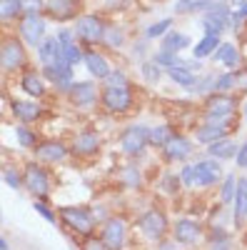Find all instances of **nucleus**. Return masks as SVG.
Here are the masks:
<instances>
[{"label": "nucleus", "mask_w": 247, "mask_h": 250, "mask_svg": "<svg viewBox=\"0 0 247 250\" xmlns=\"http://www.w3.org/2000/svg\"><path fill=\"white\" fill-rule=\"evenodd\" d=\"M82 65H85L88 75L97 83L108 80V75L113 73V65L110 60L105 58V53H100L97 48H85V60H82Z\"/></svg>", "instance_id": "obj_22"}, {"label": "nucleus", "mask_w": 247, "mask_h": 250, "mask_svg": "<svg viewBox=\"0 0 247 250\" xmlns=\"http://www.w3.org/2000/svg\"><path fill=\"white\" fill-rule=\"evenodd\" d=\"M172 25H175V20H172V18H160L157 23H150V25L145 28V38H148V40L165 38V35L172 30Z\"/></svg>", "instance_id": "obj_40"}, {"label": "nucleus", "mask_w": 247, "mask_h": 250, "mask_svg": "<svg viewBox=\"0 0 247 250\" xmlns=\"http://www.w3.org/2000/svg\"><path fill=\"white\" fill-rule=\"evenodd\" d=\"M0 250H10V243H8V238H0Z\"/></svg>", "instance_id": "obj_52"}, {"label": "nucleus", "mask_w": 247, "mask_h": 250, "mask_svg": "<svg viewBox=\"0 0 247 250\" xmlns=\"http://www.w3.org/2000/svg\"><path fill=\"white\" fill-rule=\"evenodd\" d=\"M180 178H182V185L188 190H210V188L220 185V180L225 178L222 160L200 158L197 163H182Z\"/></svg>", "instance_id": "obj_1"}, {"label": "nucleus", "mask_w": 247, "mask_h": 250, "mask_svg": "<svg viewBox=\"0 0 247 250\" xmlns=\"http://www.w3.org/2000/svg\"><path fill=\"white\" fill-rule=\"evenodd\" d=\"M200 13V0H175V15H195Z\"/></svg>", "instance_id": "obj_43"}, {"label": "nucleus", "mask_w": 247, "mask_h": 250, "mask_svg": "<svg viewBox=\"0 0 247 250\" xmlns=\"http://www.w3.org/2000/svg\"><path fill=\"white\" fill-rule=\"evenodd\" d=\"M245 25H247V23H245Z\"/></svg>", "instance_id": "obj_56"}, {"label": "nucleus", "mask_w": 247, "mask_h": 250, "mask_svg": "<svg viewBox=\"0 0 247 250\" xmlns=\"http://www.w3.org/2000/svg\"><path fill=\"white\" fill-rule=\"evenodd\" d=\"M157 188L165 193V195H170V198H175L180 190H182V178H180V173H172V170H168V173H162V178L157 180Z\"/></svg>", "instance_id": "obj_38"}, {"label": "nucleus", "mask_w": 247, "mask_h": 250, "mask_svg": "<svg viewBox=\"0 0 247 250\" xmlns=\"http://www.w3.org/2000/svg\"><path fill=\"white\" fill-rule=\"evenodd\" d=\"M117 180H120L122 188H128V190H142V185H145V183H142L145 175H142L140 165L135 160H128L125 165H122L120 173H117Z\"/></svg>", "instance_id": "obj_27"}, {"label": "nucleus", "mask_w": 247, "mask_h": 250, "mask_svg": "<svg viewBox=\"0 0 247 250\" xmlns=\"http://www.w3.org/2000/svg\"><path fill=\"white\" fill-rule=\"evenodd\" d=\"M100 150H102V135L95 128H82L80 133H75V138L70 143L73 158H80V160L95 158Z\"/></svg>", "instance_id": "obj_20"}, {"label": "nucleus", "mask_w": 247, "mask_h": 250, "mask_svg": "<svg viewBox=\"0 0 247 250\" xmlns=\"http://www.w3.org/2000/svg\"><path fill=\"white\" fill-rule=\"evenodd\" d=\"M15 138H18V143H20V148H28V150H33L35 145L40 143L38 130L33 128V125H23V123L15 125Z\"/></svg>", "instance_id": "obj_37"}, {"label": "nucleus", "mask_w": 247, "mask_h": 250, "mask_svg": "<svg viewBox=\"0 0 247 250\" xmlns=\"http://www.w3.org/2000/svg\"><path fill=\"white\" fill-rule=\"evenodd\" d=\"M140 78L148 83V85H157V83L165 78V68H160L152 58L140 60Z\"/></svg>", "instance_id": "obj_35"}, {"label": "nucleus", "mask_w": 247, "mask_h": 250, "mask_svg": "<svg viewBox=\"0 0 247 250\" xmlns=\"http://www.w3.org/2000/svg\"><path fill=\"white\" fill-rule=\"evenodd\" d=\"M237 188H240V175H235V173L225 175V178L220 180V205L232 208L235 195H237Z\"/></svg>", "instance_id": "obj_33"}, {"label": "nucleus", "mask_w": 247, "mask_h": 250, "mask_svg": "<svg viewBox=\"0 0 247 250\" xmlns=\"http://www.w3.org/2000/svg\"><path fill=\"white\" fill-rule=\"evenodd\" d=\"M65 100L75 110H93L100 105V85L97 80H75L73 88L65 93Z\"/></svg>", "instance_id": "obj_11"}, {"label": "nucleus", "mask_w": 247, "mask_h": 250, "mask_svg": "<svg viewBox=\"0 0 247 250\" xmlns=\"http://www.w3.org/2000/svg\"><path fill=\"white\" fill-rule=\"evenodd\" d=\"M102 45L108 50H122L128 45V35L122 30V25H115V23H108V30H105V40H102Z\"/></svg>", "instance_id": "obj_34"}, {"label": "nucleus", "mask_w": 247, "mask_h": 250, "mask_svg": "<svg viewBox=\"0 0 247 250\" xmlns=\"http://www.w3.org/2000/svg\"><path fill=\"white\" fill-rule=\"evenodd\" d=\"M20 90L25 93V98H35V100H43L48 95V80L43 75V70H35V68H28L20 73V80H18Z\"/></svg>", "instance_id": "obj_21"}, {"label": "nucleus", "mask_w": 247, "mask_h": 250, "mask_svg": "<svg viewBox=\"0 0 247 250\" xmlns=\"http://www.w3.org/2000/svg\"><path fill=\"white\" fill-rule=\"evenodd\" d=\"M212 62L222 65L225 70H242L245 68V58H242L240 48L235 43H230V40H222L220 43V48L212 55Z\"/></svg>", "instance_id": "obj_24"}, {"label": "nucleus", "mask_w": 247, "mask_h": 250, "mask_svg": "<svg viewBox=\"0 0 247 250\" xmlns=\"http://www.w3.org/2000/svg\"><path fill=\"white\" fill-rule=\"evenodd\" d=\"M205 238H208V230H205V225H202L197 218L182 215V218H177L175 225H172V240H175L180 248H195V245H200Z\"/></svg>", "instance_id": "obj_12"}, {"label": "nucleus", "mask_w": 247, "mask_h": 250, "mask_svg": "<svg viewBox=\"0 0 247 250\" xmlns=\"http://www.w3.org/2000/svg\"><path fill=\"white\" fill-rule=\"evenodd\" d=\"M57 218H60V225H63L68 233L77 235V238L93 235L95 228H97L95 210L88 208V205H63L57 210Z\"/></svg>", "instance_id": "obj_3"}, {"label": "nucleus", "mask_w": 247, "mask_h": 250, "mask_svg": "<svg viewBox=\"0 0 247 250\" xmlns=\"http://www.w3.org/2000/svg\"><path fill=\"white\" fill-rule=\"evenodd\" d=\"M245 250H247V243H245Z\"/></svg>", "instance_id": "obj_55"}, {"label": "nucleus", "mask_w": 247, "mask_h": 250, "mask_svg": "<svg viewBox=\"0 0 247 250\" xmlns=\"http://www.w3.org/2000/svg\"><path fill=\"white\" fill-rule=\"evenodd\" d=\"M165 75H168V80H172L177 88L188 90V93H195L197 83H200V75H197L192 68H188V65H177V68H170V70H165Z\"/></svg>", "instance_id": "obj_26"}, {"label": "nucleus", "mask_w": 247, "mask_h": 250, "mask_svg": "<svg viewBox=\"0 0 247 250\" xmlns=\"http://www.w3.org/2000/svg\"><path fill=\"white\" fill-rule=\"evenodd\" d=\"M240 98L235 93H210L202 98V118H228L237 115Z\"/></svg>", "instance_id": "obj_13"}, {"label": "nucleus", "mask_w": 247, "mask_h": 250, "mask_svg": "<svg viewBox=\"0 0 247 250\" xmlns=\"http://www.w3.org/2000/svg\"><path fill=\"white\" fill-rule=\"evenodd\" d=\"M160 48L162 50H170V53H182V50H188L192 48V40L188 33H180V30H170L168 35H165L160 40Z\"/></svg>", "instance_id": "obj_31"}, {"label": "nucleus", "mask_w": 247, "mask_h": 250, "mask_svg": "<svg viewBox=\"0 0 247 250\" xmlns=\"http://www.w3.org/2000/svg\"><path fill=\"white\" fill-rule=\"evenodd\" d=\"M97 235L102 238V243L110 250H125V245H128V220L122 215H108L100 223Z\"/></svg>", "instance_id": "obj_16"}, {"label": "nucleus", "mask_w": 247, "mask_h": 250, "mask_svg": "<svg viewBox=\"0 0 247 250\" xmlns=\"http://www.w3.org/2000/svg\"><path fill=\"white\" fill-rule=\"evenodd\" d=\"M128 83H130L128 73L120 70V68H115V70L108 75V80H102V85H128Z\"/></svg>", "instance_id": "obj_45"}, {"label": "nucleus", "mask_w": 247, "mask_h": 250, "mask_svg": "<svg viewBox=\"0 0 247 250\" xmlns=\"http://www.w3.org/2000/svg\"><path fill=\"white\" fill-rule=\"evenodd\" d=\"M25 15V8L20 0H0V20L3 25H18V20Z\"/></svg>", "instance_id": "obj_32"}, {"label": "nucleus", "mask_w": 247, "mask_h": 250, "mask_svg": "<svg viewBox=\"0 0 247 250\" xmlns=\"http://www.w3.org/2000/svg\"><path fill=\"white\" fill-rule=\"evenodd\" d=\"M135 228H137V233L145 238V240H150V243L157 245L160 240H165V238H168V233H170V218H168V213H165L160 205H150L148 210H142L135 218Z\"/></svg>", "instance_id": "obj_5"}, {"label": "nucleus", "mask_w": 247, "mask_h": 250, "mask_svg": "<svg viewBox=\"0 0 247 250\" xmlns=\"http://www.w3.org/2000/svg\"><path fill=\"white\" fill-rule=\"evenodd\" d=\"M152 60L157 62L160 68H165V70H170V68H177V65H188L190 60H182L180 58V53H170V50H157V53H152Z\"/></svg>", "instance_id": "obj_39"}, {"label": "nucleus", "mask_w": 247, "mask_h": 250, "mask_svg": "<svg viewBox=\"0 0 247 250\" xmlns=\"http://www.w3.org/2000/svg\"><path fill=\"white\" fill-rule=\"evenodd\" d=\"M237 150H240V143L232 140V138H225V140H217V143L208 145V148H205V155L215 158V160H235Z\"/></svg>", "instance_id": "obj_28"}, {"label": "nucleus", "mask_w": 247, "mask_h": 250, "mask_svg": "<svg viewBox=\"0 0 247 250\" xmlns=\"http://www.w3.org/2000/svg\"><path fill=\"white\" fill-rule=\"evenodd\" d=\"M222 43V35H202L197 43L192 45V58L195 60H208L215 55V50Z\"/></svg>", "instance_id": "obj_30"}, {"label": "nucleus", "mask_w": 247, "mask_h": 250, "mask_svg": "<svg viewBox=\"0 0 247 250\" xmlns=\"http://www.w3.org/2000/svg\"><path fill=\"white\" fill-rule=\"evenodd\" d=\"M235 165H237L240 170H247V140L240 143V150L235 155Z\"/></svg>", "instance_id": "obj_46"}, {"label": "nucleus", "mask_w": 247, "mask_h": 250, "mask_svg": "<svg viewBox=\"0 0 247 250\" xmlns=\"http://www.w3.org/2000/svg\"><path fill=\"white\" fill-rule=\"evenodd\" d=\"M148 50V38L145 40H140V43L133 48V55H137V58H142V53H145Z\"/></svg>", "instance_id": "obj_49"}, {"label": "nucleus", "mask_w": 247, "mask_h": 250, "mask_svg": "<svg viewBox=\"0 0 247 250\" xmlns=\"http://www.w3.org/2000/svg\"><path fill=\"white\" fill-rule=\"evenodd\" d=\"M157 245H160V250H177V248H180L175 240H168V238H165V240H160Z\"/></svg>", "instance_id": "obj_50"}, {"label": "nucleus", "mask_w": 247, "mask_h": 250, "mask_svg": "<svg viewBox=\"0 0 247 250\" xmlns=\"http://www.w3.org/2000/svg\"><path fill=\"white\" fill-rule=\"evenodd\" d=\"M133 3V0H108V10H122V8H128Z\"/></svg>", "instance_id": "obj_47"}, {"label": "nucleus", "mask_w": 247, "mask_h": 250, "mask_svg": "<svg viewBox=\"0 0 247 250\" xmlns=\"http://www.w3.org/2000/svg\"><path fill=\"white\" fill-rule=\"evenodd\" d=\"M38 53V62H40V68L43 65H50V62H57V60H63V45H60V38L57 35H48L43 43H40L35 48Z\"/></svg>", "instance_id": "obj_25"}, {"label": "nucleus", "mask_w": 247, "mask_h": 250, "mask_svg": "<svg viewBox=\"0 0 247 250\" xmlns=\"http://www.w3.org/2000/svg\"><path fill=\"white\" fill-rule=\"evenodd\" d=\"M242 43H245V48H247V33L242 35Z\"/></svg>", "instance_id": "obj_53"}, {"label": "nucleus", "mask_w": 247, "mask_h": 250, "mask_svg": "<svg viewBox=\"0 0 247 250\" xmlns=\"http://www.w3.org/2000/svg\"><path fill=\"white\" fill-rule=\"evenodd\" d=\"M25 10H43V3L45 0H20Z\"/></svg>", "instance_id": "obj_48"}, {"label": "nucleus", "mask_w": 247, "mask_h": 250, "mask_svg": "<svg viewBox=\"0 0 247 250\" xmlns=\"http://www.w3.org/2000/svg\"><path fill=\"white\" fill-rule=\"evenodd\" d=\"M80 250H110V248L102 243V238H100L97 233H93V235H88V238L80 240Z\"/></svg>", "instance_id": "obj_44"}, {"label": "nucleus", "mask_w": 247, "mask_h": 250, "mask_svg": "<svg viewBox=\"0 0 247 250\" xmlns=\"http://www.w3.org/2000/svg\"><path fill=\"white\" fill-rule=\"evenodd\" d=\"M8 110H10L13 120L23 123V125H35L38 120L45 118L43 103L35 100V98H10L8 100Z\"/></svg>", "instance_id": "obj_17"}, {"label": "nucleus", "mask_w": 247, "mask_h": 250, "mask_svg": "<svg viewBox=\"0 0 247 250\" xmlns=\"http://www.w3.org/2000/svg\"><path fill=\"white\" fill-rule=\"evenodd\" d=\"M28 43L18 33H8L0 43V65L5 73H23L28 70Z\"/></svg>", "instance_id": "obj_6"}, {"label": "nucleus", "mask_w": 247, "mask_h": 250, "mask_svg": "<svg viewBox=\"0 0 247 250\" xmlns=\"http://www.w3.org/2000/svg\"><path fill=\"white\" fill-rule=\"evenodd\" d=\"M150 130L152 128L145 125V123L128 125V128L120 133V138H117V145H120L122 155L130 158V160H137V158L145 155L148 148H150Z\"/></svg>", "instance_id": "obj_7"}, {"label": "nucleus", "mask_w": 247, "mask_h": 250, "mask_svg": "<svg viewBox=\"0 0 247 250\" xmlns=\"http://www.w3.org/2000/svg\"><path fill=\"white\" fill-rule=\"evenodd\" d=\"M40 70H43L45 80L55 88V93H63L65 95L73 88V83H75V68L70 65L65 58L57 60V62H50V65H43Z\"/></svg>", "instance_id": "obj_19"}, {"label": "nucleus", "mask_w": 247, "mask_h": 250, "mask_svg": "<svg viewBox=\"0 0 247 250\" xmlns=\"http://www.w3.org/2000/svg\"><path fill=\"white\" fill-rule=\"evenodd\" d=\"M240 128L237 123V115H228V118H202L200 125H195L192 130V140L202 148L217 143V140H225V138H232Z\"/></svg>", "instance_id": "obj_2"}, {"label": "nucleus", "mask_w": 247, "mask_h": 250, "mask_svg": "<svg viewBox=\"0 0 247 250\" xmlns=\"http://www.w3.org/2000/svg\"><path fill=\"white\" fill-rule=\"evenodd\" d=\"M33 210L40 215V218H43V220H48V223H60V218L55 215V210H53V208H48V200H33Z\"/></svg>", "instance_id": "obj_42"}, {"label": "nucleus", "mask_w": 247, "mask_h": 250, "mask_svg": "<svg viewBox=\"0 0 247 250\" xmlns=\"http://www.w3.org/2000/svg\"><path fill=\"white\" fill-rule=\"evenodd\" d=\"M195 140L190 135H185V133H175L168 143L162 145V150H160V158L165 165H175V163H188L195 153Z\"/></svg>", "instance_id": "obj_15"}, {"label": "nucleus", "mask_w": 247, "mask_h": 250, "mask_svg": "<svg viewBox=\"0 0 247 250\" xmlns=\"http://www.w3.org/2000/svg\"><path fill=\"white\" fill-rule=\"evenodd\" d=\"M137 103L135 85H100V108L108 115H128Z\"/></svg>", "instance_id": "obj_4"}, {"label": "nucleus", "mask_w": 247, "mask_h": 250, "mask_svg": "<svg viewBox=\"0 0 247 250\" xmlns=\"http://www.w3.org/2000/svg\"><path fill=\"white\" fill-rule=\"evenodd\" d=\"M73 30H75V38L80 40L82 48H97V45H102V40H105L108 23L97 13H82L75 20Z\"/></svg>", "instance_id": "obj_9"}, {"label": "nucleus", "mask_w": 247, "mask_h": 250, "mask_svg": "<svg viewBox=\"0 0 247 250\" xmlns=\"http://www.w3.org/2000/svg\"><path fill=\"white\" fill-rule=\"evenodd\" d=\"M23 175H25V190L30 193L33 200H48L50 198L53 175L48 170V165L38 163V160H28L23 168Z\"/></svg>", "instance_id": "obj_8"}, {"label": "nucleus", "mask_w": 247, "mask_h": 250, "mask_svg": "<svg viewBox=\"0 0 247 250\" xmlns=\"http://www.w3.org/2000/svg\"><path fill=\"white\" fill-rule=\"evenodd\" d=\"M55 35L60 38V45H63V55H65V60L70 62L73 68L82 65V60H85V48H82V45H80V40L75 38V30H70V28H60Z\"/></svg>", "instance_id": "obj_23"}, {"label": "nucleus", "mask_w": 247, "mask_h": 250, "mask_svg": "<svg viewBox=\"0 0 247 250\" xmlns=\"http://www.w3.org/2000/svg\"><path fill=\"white\" fill-rule=\"evenodd\" d=\"M18 35L28 43V48H38L48 38V18L43 10H25L18 20Z\"/></svg>", "instance_id": "obj_10"}, {"label": "nucleus", "mask_w": 247, "mask_h": 250, "mask_svg": "<svg viewBox=\"0 0 247 250\" xmlns=\"http://www.w3.org/2000/svg\"><path fill=\"white\" fill-rule=\"evenodd\" d=\"M175 125L172 123H162V125H155V128L150 130V148L155 150H162V145L168 143L172 135H175Z\"/></svg>", "instance_id": "obj_36"}, {"label": "nucleus", "mask_w": 247, "mask_h": 250, "mask_svg": "<svg viewBox=\"0 0 247 250\" xmlns=\"http://www.w3.org/2000/svg\"><path fill=\"white\" fill-rule=\"evenodd\" d=\"M232 220H235V228H242V223L247 220V175L240 178V188L232 203Z\"/></svg>", "instance_id": "obj_29"}, {"label": "nucleus", "mask_w": 247, "mask_h": 250, "mask_svg": "<svg viewBox=\"0 0 247 250\" xmlns=\"http://www.w3.org/2000/svg\"><path fill=\"white\" fill-rule=\"evenodd\" d=\"M43 13L48 20L55 23H75L82 15V0H45L43 3Z\"/></svg>", "instance_id": "obj_18"}, {"label": "nucleus", "mask_w": 247, "mask_h": 250, "mask_svg": "<svg viewBox=\"0 0 247 250\" xmlns=\"http://www.w3.org/2000/svg\"><path fill=\"white\" fill-rule=\"evenodd\" d=\"M3 180H5L8 188H13V190L25 188V175H23V170H18L15 165H3Z\"/></svg>", "instance_id": "obj_41"}, {"label": "nucleus", "mask_w": 247, "mask_h": 250, "mask_svg": "<svg viewBox=\"0 0 247 250\" xmlns=\"http://www.w3.org/2000/svg\"><path fill=\"white\" fill-rule=\"evenodd\" d=\"M245 70H247V60H245Z\"/></svg>", "instance_id": "obj_54"}, {"label": "nucleus", "mask_w": 247, "mask_h": 250, "mask_svg": "<svg viewBox=\"0 0 247 250\" xmlns=\"http://www.w3.org/2000/svg\"><path fill=\"white\" fill-rule=\"evenodd\" d=\"M70 155H73L70 145L63 143L60 138H43L33 148V160L43 163V165H63Z\"/></svg>", "instance_id": "obj_14"}, {"label": "nucleus", "mask_w": 247, "mask_h": 250, "mask_svg": "<svg viewBox=\"0 0 247 250\" xmlns=\"http://www.w3.org/2000/svg\"><path fill=\"white\" fill-rule=\"evenodd\" d=\"M240 115H242V123L247 125V100L242 103V108H240Z\"/></svg>", "instance_id": "obj_51"}]
</instances>
